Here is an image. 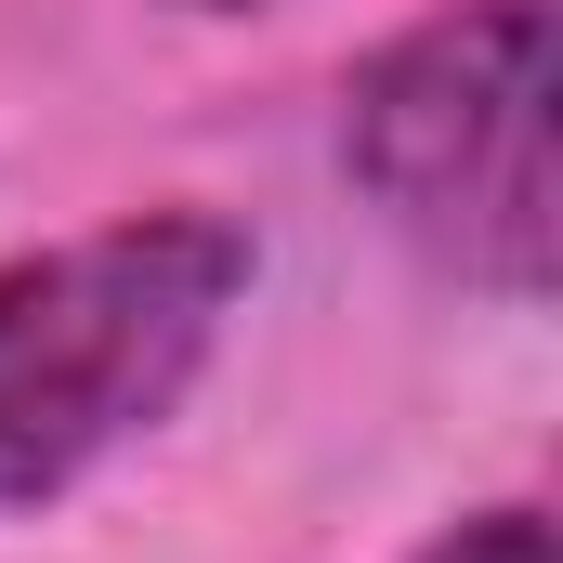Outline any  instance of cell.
<instances>
[{
	"mask_svg": "<svg viewBox=\"0 0 563 563\" xmlns=\"http://www.w3.org/2000/svg\"><path fill=\"white\" fill-rule=\"evenodd\" d=\"M250 301V236L223 210H132L66 250L0 263V525L53 511L79 472L170 420Z\"/></svg>",
	"mask_w": 563,
	"mask_h": 563,
	"instance_id": "6da1fadb",
	"label": "cell"
},
{
	"mask_svg": "<svg viewBox=\"0 0 563 563\" xmlns=\"http://www.w3.org/2000/svg\"><path fill=\"white\" fill-rule=\"evenodd\" d=\"M184 13H263V0H184Z\"/></svg>",
	"mask_w": 563,
	"mask_h": 563,
	"instance_id": "277c9868",
	"label": "cell"
},
{
	"mask_svg": "<svg viewBox=\"0 0 563 563\" xmlns=\"http://www.w3.org/2000/svg\"><path fill=\"white\" fill-rule=\"evenodd\" d=\"M420 563H551V511H472V525H445Z\"/></svg>",
	"mask_w": 563,
	"mask_h": 563,
	"instance_id": "3957f363",
	"label": "cell"
},
{
	"mask_svg": "<svg viewBox=\"0 0 563 563\" xmlns=\"http://www.w3.org/2000/svg\"><path fill=\"white\" fill-rule=\"evenodd\" d=\"M341 170L459 288L551 301V276H563L551 0H445L407 40H380L341 92Z\"/></svg>",
	"mask_w": 563,
	"mask_h": 563,
	"instance_id": "7a4b0ae2",
	"label": "cell"
}]
</instances>
